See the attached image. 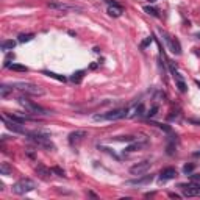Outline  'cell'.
Wrapping results in <instances>:
<instances>
[{
  "label": "cell",
  "mask_w": 200,
  "mask_h": 200,
  "mask_svg": "<svg viewBox=\"0 0 200 200\" xmlns=\"http://www.w3.org/2000/svg\"><path fill=\"white\" fill-rule=\"evenodd\" d=\"M27 136L36 145H39L42 149H47V150H55V145L52 144L49 133H45V131H30V133H27Z\"/></svg>",
  "instance_id": "obj_1"
},
{
  "label": "cell",
  "mask_w": 200,
  "mask_h": 200,
  "mask_svg": "<svg viewBox=\"0 0 200 200\" xmlns=\"http://www.w3.org/2000/svg\"><path fill=\"white\" fill-rule=\"evenodd\" d=\"M127 116H128V110L127 108H117V110H113V111H108V113H103V114H94L92 121H95V122H100V121H119V119H124Z\"/></svg>",
  "instance_id": "obj_2"
},
{
  "label": "cell",
  "mask_w": 200,
  "mask_h": 200,
  "mask_svg": "<svg viewBox=\"0 0 200 200\" xmlns=\"http://www.w3.org/2000/svg\"><path fill=\"white\" fill-rule=\"evenodd\" d=\"M19 103H21L28 113H31V114H38V116H50V114H52L50 110L42 108L41 105L31 102V100H28V98H25V97H22V95L19 97Z\"/></svg>",
  "instance_id": "obj_3"
},
{
  "label": "cell",
  "mask_w": 200,
  "mask_h": 200,
  "mask_svg": "<svg viewBox=\"0 0 200 200\" xmlns=\"http://www.w3.org/2000/svg\"><path fill=\"white\" fill-rule=\"evenodd\" d=\"M11 86L14 89H19L25 94H31V95H42L44 94V89H41L39 86L33 84V83H27V81H16V83H11Z\"/></svg>",
  "instance_id": "obj_4"
},
{
  "label": "cell",
  "mask_w": 200,
  "mask_h": 200,
  "mask_svg": "<svg viewBox=\"0 0 200 200\" xmlns=\"http://www.w3.org/2000/svg\"><path fill=\"white\" fill-rule=\"evenodd\" d=\"M35 188H36V183H35L33 180H30V178H22V180H19V181H16V183L13 184V192L22 195V194H27V192L33 191Z\"/></svg>",
  "instance_id": "obj_5"
},
{
  "label": "cell",
  "mask_w": 200,
  "mask_h": 200,
  "mask_svg": "<svg viewBox=\"0 0 200 200\" xmlns=\"http://www.w3.org/2000/svg\"><path fill=\"white\" fill-rule=\"evenodd\" d=\"M160 33H161L163 39L166 41V44H167L169 50H170L172 53H175V55H180V53H181V45H180L178 39L172 38V36H170V35H167V33H166L164 30H160Z\"/></svg>",
  "instance_id": "obj_6"
},
{
  "label": "cell",
  "mask_w": 200,
  "mask_h": 200,
  "mask_svg": "<svg viewBox=\"0 0 200 200\" xmlns=\"http://www.w3.org/2000/svg\"><path fill=\"white\" fill-rule=\"evenodd\" d=\"M180 188H181V191L186 197H198L200 195V184L198 183H192V181L188 183V184L181 183Z\"/></svg>",
  "instance_id": "obj_7"
},
{
  "label": "cell",
  "mask_w": 200,
  "mask_h": 200,
  "mask_svg": "<svg viewBox=\"0 0 200 200\" xmlns=\"http://www.w3.org/2000/svg\"><path fill=\"white\" fill-rule=\"evenodd\" d=\"M169 69H170V72H172V75H174V78H175V84H177L178 91H180V92H186V91H188V86H186V83H184V78H183L181 74L174 67L172 61H169Z\"/></svg>",
  "instance_id": "obj_8"
},
{
  "label": "cell",
  "mask_w": 200,
  "mask_h": 200,
  "mask_svg": "<svg viewBox=\"0 0 200 200\" xmlns=\"http://www.w3.org/2000/svg\"><path fill=\"white\" fill-rule=\"evenodd\" d=\"M150 166H152L150 161H141V163H138V164H135V166L130 167V174L131 175H136V177H141L142 174H145L150 169Z\"/></svg>",
  "instance_id": "obj_9"
},
{
  "label": "cell",
  "mask_w": 200,
  "mask_h": 200,
  "mask_svg": "<svg viewBox=\"0 0 200 200\" xmlns=\"http://www.w3.org/2000/svg\"><path fill=\"white\" fill-rule=\"evenodd\" d=\"M2 121H3V124L7 125V128L11 130V131H14V133H19V135H27V133H28L27 130H24V128L21 127L22 124L13 122L11 119H8V117H5V116H2Z\"/></svg>",
  "instance_id": "obj_10"
},
{
  "label": "cell",
  "mask_w": 200,
  "mask_h": 200,
  "mask_svg": "<svg viewBox=\"0 0 200 200\" xmlns=\"http://www.w3.org/2000/svg\"><path fill=\"white\" fill-rule=\"evenodd\" d=\"M86 136H88V133H86L84 130H75V131H72V133L69 135V144H70V145H75V144L81 142Z\"/></svg>",
  "instance_id": "obj_11"
},
{
  "label": "cell",
  "mask_w": 200,
  "mask_h": 200,
  "mask_svg": "<svg viewBox=\"0 0 200 200\" xmlns=\"http://www.w3.org/2000/svg\"><path fill=\"white\" fill-rule=\"evenodd\" d=\"M152 181H153V175H144V177H141V178L127 181V184H128V186H145V184H150Z\"/></svg>",
  "instance_id": "obj_12"
},
{
  "label": "cell",
  "mask_w": 200,
  "mask_h": 200,
  "mask_svg": "<svg viewBox=\"0 0 200 200\" xmlns=\"http://www.w3.org/2000/svg\"><path fill=\"white\" fill-rule=\"evenodd\" d=\"M47 7H49V8H52V10H58V11L80 10V8H77V7H70V5H67V3H63V2H49V3H47Z\"/></svg>",
  "instance_id": "obj_13"
},
{
  "label": "cell",
  "mask_w": 200,
  "mask_h": 200,
  "mask_svg": "<svg viewBox=\"0 0 200 200\" xmlns=\"http://www.w3.org/2000/svg\"><path fill=\"white\" fill-rule=\"evenodd\" d=\"M178 174H177V170L174 169V167H166V169H163L161 172H160V178H161V181H166V180H172V178H175Z\"/></svg>",
  "instance_id": "obj_14"
},
{
  "label": "cell",
  "mask_w": 200,
  "mask_h": 200,
  "mask_svg": "<svg viewBox=\"0 0 200 200\" xmlns=\"http://www.w3.org/2000/svg\"><path fill=\"white\" fill-rule=\"evenodd\" d=\"M36 174L41 177V178H44V180H47L50 175H52V169H47L45 166H42V164H39V166H36Z\"/></svg>",
  "instance_id": "obj_15"
},
{
  "label": "cell",
  "mask_w": 200,
  "mask_h": 200,
  "mask_svg": "<svg viewBox=\"0 0 200 200\" xmlns=\"http://www.w3.org/2000/svg\"><path fill=\"white\" fill-rule=\"evenodd\" d=\"M147 145V141H141V142H133L131 145H128L125 149V152H136V150H141Z\"/></svg>",
  "instance_id": "obj_16"
},
{
  "label": "cell",
  "mask_w": 200,
  "mask_h": 200,
  "mask_svg": "<svg viewBox=\"0 0 200 200\" xmlns=\"http://www.w3.org/2000/svg\"><path fill=\"white\" fill-rule=\"evenodd\" d=\"M122 13H124V8H122L121 5H117V7H110V8H108V14L113 16V17H119V16H122Z\"/></svg>",
  "instance_id": "obj_17"
},
{
  "label": "cell",
  "mask_w": 200,
  "mask_h": 200,
  "mask_svg": "<svg viewBox=\"0 0 200 200\" xmlns=\"http://www.w3.org/2000/svg\"><path fill=\"white\" fill-rule=\"evenodd\" d=\"M13 86H8V84H2L0 86V97L2 98H5V97H8L11 92H13Z\"/></svg>",
  "instance_id": "obj_18"
},
{
  "label": "cell",
  "mask_w": 200,
  "mask_h": 200,
  "mask_svg": "<svg viewBox=\"0 0 200 200\" xmlns=\"http://www.w3.org/2000/svg\"><path fill=\"white\" fill-rule=\"evenodd\" d=\"M0 174H2V175H11L13 174L11 166L8 163H2V164H0Z\"/></svg>",
  "instance_id": "obj_19"
},
{
  "label": "cell",
  "mask_w": 200,
  "mask_h": 200,
  "mask_svg": "<svg viewBox=\"0 0 200 200\" xmlns=\"http://www.w3.org/2000/svg\"><path fill=\"white\" fill-rule=\"evenodd\" d=\"M16 47V41H3L2 42V50H5V52H8V50H13Z\"/></svg>",
  "instance_id": "obj_20"
},
{
  "label": "cell",
  "mask_w": 200,
  "mask_h": 200,
  "mask_svg": "<svg viewBox=\"0 0 200 200\" xmlns=\"http://www.w3.org/2000/svg\"><path fill=\"white\" fill-rule=\"evenodd\" d=\"M8 69H11V70H16V72H27V70H28V67H27V66H22V64H16V63L10 64V66H8Z\"/></svg>",
  "instance_id": "obj_21"
},
{
  "label": "cell",
  "mask_w": 200,
  "mask_h": 200,
  "mask_svg": "<svg viewBox=\"0 0 200 200\" xmlns=\"http://www.w3.org/2000/svg\"><path fill=\"white\" fill-rule=\"evenodd\" d=\"M42 74H44V75H47V77H52V78H55V80H58V81H66V77H63V75H58V74H55V72H50V70H44Z\"/></svg>",
  "instance_id": "obj_22"
},
{
  "label": "cell",
  "mask_w": 200,
  "mask_h": 200,
  "mask_svg": "<svg viewBox=\"0 0 200 200\" xmlns=\"http://www.w3.org/2000/svg\"><path fill=\"white\" fill-rule=\"evenodd\" d=\"M33 38H35L33 33H27V35L22 33V35H19V39H17V41H19V42H28V41H31Z\"/></svg>",
  "instance_id": "obj_23"
},
{
  "label": "cell",
  "mask_w": 200,
  "mask_h": 200,
  "mask_svg": "<svg viewBox=\"0 0 200 200\" xmlns=\"http://www.w3.org/2000/svg\"><path fill=\"white\" fill-rule=\"evenodd\" d=\"M3 116L11 119L13 122H17V124H24L25 122V117H21V116H16V114H3Z\"/></svg>",
  "instance_id": "obj_24"
},
{
  "label": "cell",
  "mask_w": 200,
  "mask_h": 200,
  "mask_svg": "<svg viewBox=\"0 0 200 200\" xmlns=\"http://www.w3.org/2000/svg\"><path fill=\"white\" fill-rule=\"evenodd\" d=\"M83 75H84V70H78V72H75V74L70 77V80H72L74 83H80L81 78H83Z\"/></svg>",
  "instance_id": "obj_25"
},
{
  "label": "cell",
  "mask_w": 200,
  "mask_h": 200,
  "mask_svg": "<svg viewBox=\"0 0 200 200\" xmlns=\"http://www.w3.org/2000/svg\"><path fill=\"white\" fill-rule=\"evenodd\" d=\"M142 114H144V105L139 103V105L135 108V113L131 114V117H139V116H142Z\"/></svg>",
  "instance_id": "obj_26"
},
{
  "label": "cell",
  "mask_w": 200,
  "mask_h": 200,
  "mask_svg": "<svg viewBox=\"0 0 200 200\" xmlns=\"http://www.w3.org/2000/svg\"><path fill=\"white\" fill-rule=\"evenodd\" d=\"M144 11L147 13V14H152V16H155V17H158L160 14H158V10H155L153 7H144Z\"/></svg>",
  "instance_id": "obj_27"
},
{
  "label": "cell",
  "mask_w": 200,
  "mask_h": 200,
  "mask_svg": "<svg viewBox=\"0 0 200 200\" xmlns=\"http://www.w3.org/2000/svg\"><path fill=\"white\" fill-rule=\"evenodd\" d=\"M116 141H125V142H133L135 141V136H117L114 138Z\"/></svg>",
  "instance_id": "obj_28"
},
{
  "label": "cell",
  "mask_w": 200,
  "mask_h": 200,
  "mask_svg": "<svg viewBox=\"0 0 200 200\" xmlns=\"http://www.w3.org/2000/svg\"><path fill=\"white\" fill-rule=\"evenodd\" d=\"M52 172H53V174H56L58 177H66V174H64V170H63L61 167H58V166H55V167H52Z\"/></svg>",
  "instance_id": "obj_29"
},
{
  "label": "cell",
  "mask_w": 200,
  "mask_h": 200,
  "mask_svg": "<svg viewBox=\"0 0 200 200\" xmlns=\"http://www.w3.org/2000/svg\"><path fill=\"white\" fill-rule=\"evenodd\" d=\"M192 170H194V164H184V167H183V172H184L186 175L192 174Z\"/></svg>",
  "instance_id": "obj_30"
},
{
  "label": "cell",
  "mask_w": 200,
  "mask_h": 200,
  "mask_svg": "<svg viewBox=\"0 0 200 200\" xmlns=\"http://www.w3.org/2000/svg\"><path fill=\"white\" fill-rule=\"evenodd\" d=\"M156 113H158V105L152 107V108H150V110L147 111V116H149V117H153V116H155Z\"/></svg>",
  "instance_id": "obj_31"
},
{
  "label": "cell",
  "mask_w": 200,
  "mask_h": 200,
  "mask_svg": "<svg viewBox=\"0 0 200 200\" xmlns=\"http://www.w3.org/2000/svg\"><path fill=\"white\" fill-rule=\"evenodd\" d=\"M153 125H156L158 128H161V130H164V131L170 133V127H167V125H163V124H153Z\"/></svg>",
  "instance_id": "obj_32"
},
{
  "label": "cell",
  "mask_w": 200,
  "mask_h": 200,
  "mask_svg": "<svg viewBox=\"0 0 200 200\" xmlns=\"http://www.w3.org/2000/svg\"><path fill=\"white\" fill-rule=\"evenodd\" d=\"M191 181H192V183H198V184H200V175H198V174L191 175Z\"/></svg>",
  "instance_id": "obj_33"
},
{
  "label": "cell",
  "mask_w": 200,
  "mask_h": 200,
  "mask_svg": "<svg viewBox=\"0 0 200 200\" xmlns=\"http://www.w3.org/2000/svg\"><path fill=\"white\" fill-rule=\"evenodd\" d=\"M149 44H152V36H149L145 41H142V44H141V47H147Z\"/></svg>",
  "instance_id": "obj_34"
},
{
  "label": "cell",
  "mask_w": 200,
  "mask_h": 200,
  "mask_svg": "<svg viewBox=\"0 0 200 200\" xmlns=\"http://www.w3.org/2000/svg\"><path fill=\"white\" fill-rule=\"evenodd\" d=\"M169 197H175V198H180V195H178V194H174V192H170V194H169Z\"/></svg>",
  "instance_id": "obj_35"
},
{
  "label": "cell",
  "mask_w": 200,
  "mask_h": 200,
  "mask_svg": "<svg viewBox=\"0 0 200 200\" xmlns=\"http://www.w3.org/2000/svg\"><path fill=\"white\" fill-rule=\"evenodd\" d=\"M195 84H197V86H198V89H200V81H198V80H195Z\"/></svg>",
  "instance_id": "obj_36"
},
{
  "label": "cell",
  "mask_w": 200,
  "mask_h": 200,
  "mask_svg": "<svg viewBox=\"0 0 200 200\" xmlns=\"http://www.w3.org/2000/svg\"><path fill=\"white\" fill-rule=\"evenodd\" d=\"M149 2H155V0H149Z\"/></svg>",
  "instance_id": "obj_37"
}]
</instances>
